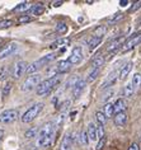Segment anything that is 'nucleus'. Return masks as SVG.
Returning <instances> with one entry per match:
<instances>
[{"label": "nucleus", "mask_w": 141, "mask_h": 150, "mask_svg": "<svg viewBox=\"0 0 141 150\" xmlns=\"http://www.w3.org/2000/svg\"><path fill=\"white\" fill-rule=\"evenodd\" d=\"M116 79H117V76H116V73H112L108 76V79L106 80V83L103 84V87H102V89H106V88H108V87H111V85H113L114 83H116Z\"/></svg>", "instance_id": "b1692460"}, {"label": "nucleus", "mask_w": 141, "mask_h": 150, "mask_svg": "<svg viewBox=\"0 0 141 150\" xmlns=\"http://www.w3.org/2000/svg\"><path fill=\"white\" fill-rule=\"evenodd\" d=\"M132 85H133V88H137V87H140L141 85V74L139 73H136L135 75H133V78H132Z\"/></svg>", "instance_id": "7c9ffc66"}, {"label": "nucleus", "mask_w": 141, "mask_h": 150, "mask_svg": "<svg viewBox=\"0 0 141 150\" xmlns=\"http://www.w3.org/2000/svg\"><path fill=\"white\" fill-rule=\"evenodd\" d=\"M139 43H141V32L140 33H136V35H133L131 38L126 41V42L122 45V51L131 50V48H133L136 45H139Z\"/></svg>", "instance_id": "0eeeda50"}, {"label": "nucleus", "mask_w": 141, "mask_h": 150, "mask_svg": "<svg viewBox=\"0 0 141 150\" xmlns=\"http://www.w3.org/2000/svg\"><path fill=\"white\" fill-rule=\"evenodd\" d=\"M59 83H60V76H59V75H57V76L49 78V79L41 81L39 85L36 89L37 94H38V96H46V94H49V93L52 91V89L56 87Z\"/></svg>", "instance_id": "f03ea898"}, {"label": "nucleus", "mask_w": 141, "mask_h": 150, "mask_svg": "<svg viewBox=\"0 0 141 150\" xmlns=\"http://www.w3.org/2000/svg\"><path fill=\"white\" fill-rule=\"evenodd\" d=\"M56 59V55L55 54H49V55H44L43 57H41L39 60H37V61L32 62L31 65L27 66V70H25V74L28 75H33L36 73V71H38L41 67H43L44 65H47V64H50L51 61H54V60Z\"/></svg>", "instance_id": "f257e3e1"}, {"label": "nucleus", "mask_w": 141, "mask_h": 150, "mask_svg": "<svg viewBox=\"0 0 141 150\" xmlns=\"http://www.w3.org/2000/svg\"><path fill=\"white\" fill-rule=\"evenodd\" d=\"M99 73H101V69H93L90 71V74L88 75V78H87V81H89V83H92V81H94L95 79L98 78V75Z\"/></svg>", "instance_id": "bb28decb"}, {"label": "nucleus", "mask_w": 141, "mask_h": 150, "mask_svg": "<svg viewBox=\"0 0 141 150\" xmlns=\"http://www.w3.org/2000/svg\"><path fill=\"white\" fill-rule=\"evenodd\" d=\"M127 122V115L126 112H120V113L114 115V125L116 126H125Z\"/></svg>", "instance_id": "f8f14e48"}, {"label": "nucleus", "mask_w": 141, "mask_h": 150, "mask_svg": "<svg viewBox=\"0 0 141 150\" xmlns=\"http://www.w3.org/2000/svg\"><path fill=\"white\" fill-rule=\"evenodd\" d=\"M17 47H18V45L16 42H9V43L4 45V46L0 48V60L13 55V52L17 50Z\"/></svg>", "instance_id": "423d86ee"}, {"label": "nucleus", "mask_w": 141, "mask_h": 150, "mask_svg": "<svg viewBox=\"0 0 141 150\" xmlns=\"http://www.w3.org/2000/svg\"><path fill=\"white\" fill-rule=\"evenodd\" d=\"M13 25V21L10 19H5V21H0V29H5V28H9Z\"/></svg>", "instance_id": "f704fd0d"}, {"label": "nucleus", "mask_w": 141, "mask_h": 150, "mask_svg": "<svg viewBox=\"0 0 141 150\" xmlns=\"http://www.w3.org/2000/svg\"><path fill=\"white\" fill-rule=\"evenodd\" d=\"M87 134H88V137H89V140H92V141H95L97 140V126L94 125L93 122H90L88 125V131H87Z\"/></svg>", "instance_id": "2eb2a0df"}, {"label": "nucleus", "mask_w": 141, "mask_h": 150, "mask_svg": "<svg viewBox=\"0 0 141 150\" xmlns=\"http://www.w3.org/2000/svg\"><path fill=\"white\" fill-rule=\"evenodd\" d=\"M27 62L25 61H17L13 66V76L14 79H19V78L25 73L27 70Z\"/></svg>", "instance_id": "1a4fd4ad"}, {"label": "nucleus", "mask_w": 141, "mask_h": 150, "mask_svg": "<svg viewBox=\"0 0 141 150\" xmlns=\"http://www.w3.org/2000/svg\"><path fill=\"white\" fill-rule=\"evenodd\" d=\"M125 43V37H118V38L113 40L112 42H109V45L107 46V51H114L117 50L118 47L121 46V45Z\"/></svg>", "instance_id": "4468645a"}, {"label": "nucleus", "mask_w": 141, "mask_h": 150, "mask_svg": "<svg viewBox=\"0 0 141 150\" xmlns=\"http://www.w3.org/2000/svg\"><path fill=\"white\" fill-rule=\"evenodd\" d=\"M18 22H19L20 24H23V23H28V22H31V17H29V16H22V17H19V19H18Z\"/></svg>", "instance_id": "79ce46f5"}, {"label": "nucleus", "mask_w": 141, "mask_h": 150, "mask_svg": "<svg viewBox=\"0 0 141 150\" xmlns=\"http://www.w3.org/2000/svg\"><path fill=\"white\" fill-rule=\"evenodd\" d=\"M122 18H123V14H122V13H117V14H114L113 17L108 18V24H114V23H116V22L121 21Z\"/></svg>", "instance_id": "2f4dec72"}, {"label": "nucleus", "mask_w": 141, "mask_h": 150, "mask_svg": "<svg viewBox=\"0 0 141 150\" xmlns=\"http://www.w3.org/2000/svg\"><path fill=\"white\" fill-rule=\"evenodd\" d=\"M85 85H87V80H84V79H79L78 80V83L73 87V96H74V98H78L80 94H81V92L84 91V88H85Z\"/></svg>", "instance_id": "9b49d317"}, {"label": "nucleus", "mask_w": 141, "mask_h": 150, "mask_svg": "<svg viewBox=\"0 0 141 150\" xmlns=\"http://www.w3.org/2000/svg\"><path fill=\"white\" fill-rule=\"evenodd\" d=\"M132 69V62H127L126 65L122 66V69L120 71V75H118V78H120L121 80H125L126 78H127V75L130 74V71Z\"/></svg>", "instance_id": "f3484780"}, {"label": "nucleus", "mask_w": 141, "mask_h": 150, "mask_svg": "<svg viewBox=\"0 0 141 150\" xmlns=\"http://www.w3.org/2000/svg\"><path fill=\"white\" fill-rule=\"evenodd\" d=\"M112 96H113V91H109V92L107 93V94H106L104 97H103V100H104V102H106V100H107V99H109Z\"/></svg>", "instance_id": "c03bdc74"}, {"label": "nucleus", "mask_w": 141, "mask_h": 150, "mask_svg": "<svg viewBox=\"0 0 141 150\" xmlns=\"http://www.w3.org/2000/svg\"><path fill=\"white\" fill-rule=\"evenodd\" d=\"M62 4V1H55L54 3V6H60Z\"/></svg>", "instance_id": "de8ad7c7"}, {"label": "nucleus", "mask_w": 141, "mask_h": 150, "mask_svg": "<svg viewBox=\"0 0 141 150\" xmlns=\"http://www.w3.org/2000/svg\"><path fill=\"white\" fill-rule=\"evenodd\" d=\"M10 91H12V83H5V85L3 87V96L4 97H6V96H9V93H10Z\"/></svg>", "instance_id": "c9c22d12"}, {"label": "nucleus", "mask_w": 141, "mask_h": 150, "mask_svg": "<svg viewBox=\"0 0 141 150\" xmlns=\"http://www.w3.org/2000/svg\"><path fill=\"white\" fill-rule=\"evenodd\" d=\"M133 91H135V88H133L132 83H127L125 85V88H123V94L126 97H131L133 94Z\"/></svg>", "instance_id": "c85d7f7f"}, {"label": "nucleus", "mask_w": 141, "mask_h": 150, "mask_svg": "<svg viewBox=\"0 0 141 150\" xmlns=\"http://www.w3.org/2000/svg\"><path fill=\"white\" fill-rule=\"evenodd\" d=\"M79 141H80V144H81V145H88V142H89V137H88L87 131H83V132L80 134V136H79Z\"/></svg>", "instance_id": "72a5a7b5"}, {"label": "nucleus", "mask_w": 141, "mask_h": 150, "mask_svg": "<svg viewBox=\"0 0 141 150\" xmlns=\"http://www.w3.org/2000/svg\"><path fill=\"white\" fill-rule=\"evenodd\" d=\"M113 107H114V113H120V112H125L127 104H126V100L123 98H120V99L116 100V103L113 104Z\"/></svg>", "instance_id": "dca6fc26"}, {"label": "nucleus", "mask_w": 141, "mask_h": 150, "mask_svg": "<svg viewBox=\"0 0 141 150\" xmlns=\"http://www.w3.org/2000/svg\"><path fill=\"white\" fill-rule=\"evenodd\" d=\"M71 104V102L70 100H65V102H62L61 104H60V110H61V112H65L66 110H69V106Z\"/></svg>", "instance_id": "ea45409f"}, {"label": "nucleus", "mask_w": 141, "mask_h": 150, "mask_svg": "<svg viewBox=\"0 0 141 150\" xmlns=\"http://www.w3.org/2000/svg\"><path fill=\"white\" fill-rule=\"evenodd\" d=\"M51 142H52V136H46V137L38 136L37 145H38V146H43V148H47V146L51 145Z\"/></svg>", "instance_id": "aec40b11"}, {"label": "nucleus", "mask_w": 141, "mask_h": 150, "mask_svg": "<svg viewBox=\"0 0 141 150\" xmlns=\"http://www.w3.org/2000/svg\"><path fill=\"white\" fill-rule=\"evenodd\" d=\"M3 136H4V130H1V129H0V141H1Z\"/></svg>", "instance_id": "09e8293b"}, {"label": "nucleus", "mask_w": 141, "mask_h": 150, "mask_svg": "<svg viewBox=\"0 0 141 150\" xmlns=\"http://www.w3.org/2000/svg\"><path fill=\"white\" fill-rule=\"evenodd\" d=\"M95 118H97V121L99 125H102V126H104L106 125V122H107V117L104 116V113L101 111H98L97 113H95Z\"/></svg>", "instance_id": "cd10ccee"}, {"label": "nucleus", "mask_w": 141, "mask_h": 150, "mask_svg": "<svg viewBox=\"0 0 141 150\" xmlns=\"http://www.w3.org/2000/svg\"><path fill=\"white\" fill-rule=\"evenodd\" d=\"M39 83H41V75H38V74L29 75L27 79L24 80L23 87H22V91L23 92H31L32 89L38 87Z\"/></svg>", "instance_id": "20e7f679"}, {"label": "nucleus", "mask_w": 141, "mask_h": 150, "mask_svg": "<svg viewBox=\"0 0 141 150\" xmlns=\"http://www.w3.org/2000/svg\"><path fill=\"white\" fill-rule=\"evenodd\" d=\"M73 144V140H71V136L70 134L65 135L64 139L61 141V145H60V150H70V146Z\"/></svg>", "instance_id": "a211bd4d"}, {"label": "nucleus", "mask_w": 141, "mask_h": 150, "mask_svg": "<svg viewBox=\"0 0 141 150\" xmlns=\"http://www.w3.org/2000/svg\"><path fill=\"white\" fill-rule=\"evenodd\" d=\"M56 32L59 33V35H65L66 32H68V25H66L65 23H57L56 24Z\"/></svg>", "instance_id": "c756f323"}, {"label": "nucleus", "mask_w": 141, "mask_h": 150, "mask_svg": "<svg viewBox=\"0 0 141 150\" xmlns=\"http://www.w3.org/2000/svg\"><path fill=\"white\" fill-rule=\"evenodd\" d=\"M97 137L98 139H103V137H104V127H103L102 125L97 126Z\"/></svg>", "instance_id": "4c0bfd02"}, {"label": "nucleus", "mask_w": 141, "mask_h": 150, "mask_svg": "<svg viewBox=\"0 0 141 150\" xmlns=\"http://www.w3.org/2000/svg\"><path fill=\"white\" fill-rule=\"evenodd\" d=\"M5 78H6V70H3L1 73H0V80L5 79Z\"/></svg>", "instance_id": "a18cd8bd"}, {"label": "nucleus", "mask_w": 141, "mask_h": 150, "mask_svg": "<svg viewBox=\"0 0 141 150\" xmlns=\"http://www.w3.org/2000/svg\"><path fill=\"white\" fill-rule=\"evenodd\" d=\"M43 106H44L43 103H36L35 106H32L23 116H22V122H24V123L32 122L33 120L41 113V111L43 110Z\"/></svg>", "instance_id": "7ed1b4c3"}, {"label": "nucleus", "mask_w": 141, "mask_h": 150, "mask_svg": "<svg viewBox=\"0 0 141 150\" xmlns=\"http://www.w3.org/2000/svg\"><path fill=\"white\" fill-rule=\"evenodd\" d=\"M37 131H38V129L37 127H32V129H29L27 132H25V139H33L37 136Z\"/></svg>", "instance_id": "473e14b6"}, {"label": "nucleus", "mask_w": 141, "mask_h": 150, "mask_svg": "<svg viewBox=\"0 0 141 150\" xmlns=\"http://www.w3.org/2000/svg\"><path fill=\"white\" fill-rule=\"evenodd\" d=\"M103 113H104V116L107 118L108 117H112V116L114 115V107L112 103H107L104 108H103Z\"/></svg>", "instance_id": "4be33fe9"}, {"label": "nucleus", "mask_w": 141, "mask_h": 150, "mask_svg": "<svg viewBox=\"0 0 141 150\" xmlns=\"http://www.w3.org/2000/svg\"><path fill=\"white\" fill-rule=\"evenodd\" d=\"M70 150H71V149H70Z\"/></svg>", "instance_id": "8fccbe9b"}, {"label": "nucleus", "mask_w": 141, "mask_h": 150, "mask_svg": "<svg viewBox=\"0 0 141 150\" xmlns=\"http://www.w3.org/2000/svg\"><path fill=\"white\" fill-rule=\"evenodd\" d=\"M70 43V40L69 38H60L57 41H55V42H52V45H51V48L52 50H55V48H59L61 46H68V45Z\"/></svg>", "instance_id": "412c9836"}, {"label": "nucleus", "mask_w": 141, "mask_h": 150, "mask_svg": "<svg viewBox=\"0 0 141 150\" xmlns=\"http://www.w3.org/2000/svg\"><path fill=\"white\" fill-rule=\"evenodd\" d=\"M104 145H106V137H103V139H99V141H98V144H97V150H102L103 148H104Z\"/></svg>", "instance_id": "a19ab883"}, {"label": "nucleus", "mask_w": 141, "mask_h": 150, "mask_svg": "<svg viewBox=\"0 0 141 150\" xmlns=\"http://www.w3.org/2000/svg\"><path fill=\"white\" fill-rule=\"evenodd\" d=\"M107 32V27L106 25H98L97 28H94L93 31V37H97V38H103V36Z\"/></svg>", "instance_id": "6ab92c4d"}, {"label": "nucleus", "mask_w": 141, "mask_h": 150, "mask_svg": "<svg viewBox=\"0 0 141 150\" xmlns=\"http://www.w3.org/2000/svg\"><path fill=\"white\" fill-rule=\"evenodd\" d=\"M128 150H140V146H139V144H136V142H132V144L128 146Z\"/></svg>", "instance_id": "37998d69"}, {"label": "nucleus", "mask_w": 141, "mask_h": 150, "mask_svg": "<svg viewBox=\"0 0 141 150\" xmlns=\"http://www.w3.org/2000/svg\"><path fill=\"white\" fill-rule=\"evenodd\" d=\"M81 60H83V50H81V47H79V46L74 47L71 51V55H70L68 59V61L71 64V65H76Z\"/></svg>", "instance_id": "6e6552de"}, {"label": "nucleus", "mask_w": 141, "mask_h": 150, "mask_svg": "<svg viewBox=\"0 0 141 150\" xmlns=\"http://www.w3.org/2000/svg\"><path fill=\"white\" fill-rule=\"evenodd\" d=\"M18 118H19V112L17 110H6L0 113V122L4 123V125L16 122Z\"/></svg>", "instance_id": "39448f33"}, {"label": "nucleus", "mask_w": 141, "mask_h": 150, "mask_svg": "<svg viewBox=\"0 0 141 150\" xmlns=\"http://www.w3.org/2000/svg\"><path fill=\"white\" fill-rule=\"evenodd\" d=\"M79 79H80L79 76H73L71 79H69V81L66 83V88H70V87H71V89H73V87L78 83V80H79Z\"/></svg>", "instance_id": "e433bc0d"}, {"label": "nucleus", "mask_w": 141, "mask_h": 150, "mask_svg": "<svg viewBox=\"0 0 141 150\" xmlns=\"http://www.w3.org/2000/svg\"><path fill=\"white\" fill-rule=\"evenodd\" d=\"M56 67H57V73L59 74H65V73H68V71L70 70L71 64H70L68 60H61V61H59Z\"/></svg>", "instance_id": "ddd939ff"}, {"label": "nucleus", "mask_w": 141, "mask_h": 150, "mask_svg": "<svg viewBox=\"0 0 141 150\" xmlns=\"http://www.w3.org/2000/svg\"><path fill=\"white\" fill-rule=\"evenodd\" d=\"M41 137H46V136H54V123L52 122H47L41 127L39 135Z\"/></svg>", "instance_id": "9d476101"}, {"label": "nucleus", "mask_w": 141, "mask_h": 150, "mask_svg": "<svg viewBox=\"0 0 141 150\" xmlns=\"http://www.w3.org/2000/svg\"><path fill=\"white\" fill-rule=\"evenodd\" d=\"M102 42V38H97V37H92L90 41L88 42V47L89 50H94V48H97L99 46V43Z\"/></svg>", "instance_id": "393cba45"}, {"label": "nucleus", "mask_w": 141, "mask_h": 150, "mask_svg": "<svg viewBox=\"0 0 141 150\" xmlns=\"http://www.w3.org/2000/svg\"><path fill=\"white\" fill-rule=\"evenodd\" d=\"M141 8V1H136V3H133L132 6L130 8V13H133V12H136L137 9H140Z\"/></svg>", "instance_id": "58836bf2"}, {"label": "nucleus", "mask_w": 141, "mask_h": 150, "mask_svg": "<svg viewBox=\"0 0 141 150\" xmlns=\"http://www.w3.org/2000/svg\"><path fill=\"white\" fill-rule=\"evenodd\" d=\"M103 64H104V57L103 56H97V57H94V60H93L92 67L93 69H101Z\"/></svg>", "instance_id": "5701e85b"}, {"label": "nucleus", "mask_w": 141, "mask_h": 150, "mask_svg": "<svg viewBox=\"0 0 141 150\" xmlns=\"http://www.w3.org/2000/svg\"><path fill=\"white\" fill-rule=\"evenodd\" d=\"M29 6H31V3L29 1H23V3L18 4L16 8H14V12H27V10L29 9Z\"/></svg>", "instance_id": "a878e982"}, {"label": "nucleus", "mask_w": 141, "mask_h": 150, "mask_svg": "<svg viewBox=\"0 0 141 150\" xmlns=\"http://www.w3.org/2000/svg\"><path fill=\"white\" fill-rule=\"evenodd\" d=\"M127 4H128L127 0H121V1H120V5H121V6H126Z\"/></svg>", "instance_id": "49530a36"}]
</instances>
